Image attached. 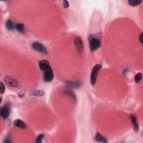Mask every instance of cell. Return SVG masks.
I'll use <instances>...</instances> for the list:
<instances>
[{
    "label": "cell",
    "instance_id": "ba28073f",
    "mask_svg": "<svg viewBox=\"0 0 143 143\" xmlns=\"http://www.w3.org/2000/svg\"><path fill=\"white\" fill-rule=\"evenodd\" d=\"M39 68L41 71H45L48 70V69H49L51 66L50 65L49 62L47 60H42L39 62Z\"/></svg>",
    "mask_w": 143,
    "mask_h": 143
},
{
    "label": "cell",
    "instance_id": "603a6c76",
    "mask_svg": "<svg viewBox=\"0 0 143 143\" xmlns=\"http://www.w3.org/2000/svg\"><path fill=\"white\" fill-rule=\"evenodd\" d=\"M139 40H140V43L141 44L143 43V34H142V33H141L140 35V36H139Z\"/></svg>",
    "mask_w": 143,
    "mask_h": 143
},
{
    "label": "cell",
    "instance_id": "8992f818",
    "mask_svg": "<svg viewBox=\"0 0 143 143\" xmlns=\"http://www.w3.org/2000/svg\"><path fill=\"white\" fill-rule=\"evenodd\" d=\"M4 80L6 84L10 87H15V88L19 87L18 82L15 79L11 77L6 76L4 78Z\"/></svg>",
    "mask_w": 143,
    "mask_h": 143
},
{
    "label": "cell",
    "instance_id": "5b68a950",
    "mask_svg": "<svg viewBox=\"0 0 143 143\" xmlns=\"http://www.w3.org/2000/svg\"><path fill=\"white\" fill-rule=\"evenodd\" d=\"M54 78V74L52 68L50 67L48 70L44 72L43 79L44 81L46 82H49L51 81Z\"/></svg>",
    "mask_w": 143,
    "mask_h": 143
},
{
    "label": "cell",
    "instance_id": "7c38bea8",
    "mask_svg": "<svg viewBox=\"0 0 143 143\" xmlns=\"http://www.w3.org/2000/svg\"><path fill=\"white\" fill-rule=\"evenodd\" d=\"M30 95L35 96H43L45 95V92L43 90H33L29 92Z\"/></svg>",
    "mask_w": 143,
    "mask_h": 143
},
{
    "label": "cell",
    "instance_id": "52a82bcc",
    "mask_svg": "<svg viewBox=\"0 0 143 143\" xmlns=\"http://www.w3.org/2000/svg\"><path fill=\"white\" fill-rule=\"evenodd\" d=\"M10 112H11V110H10V106L8 104H6L1 109V116L3 119H6L9 116Z\"/></svg>",
    "mask_w": 143,
    "mask_h": 143
},
{
    "label": "cell",
    "instance_id": "9c48e42d",
    "mask_svg": "<svg viewBox=\"0 0 143 143\" xmlns=\"http://www.w3.org/2000/svg\"><path fill=\"white\" fill-rule=\"evenodd\" d=\"M130 119L131 121V123L132 124V125H133L134 131L136 132V133H137V132H138L139 131V126L138 123L137 117H136L135 115H131L130 116Z\"/></svg>",
    "mask_w": 143,
    "mask_h": 143
},
{
    "label": "cell",
    "instance_id": "ffe728a7",
    "mask_svg": "<svg viewBox=\"0 0 143 143\" xmlns=\"http://www.w3.org/2000/svg\"><path fill=\"white\" fill-rule=\"evenodd\" d=\"M0 91L1 94H3L5 92V87L2 82H1V85H0Z\"/></svg>",
    "mask_w": 143,
    "mask_h": 143
},
{
    "label": "cell",
    "instance_id": "ac0fdd59",
    "mask_svg": "<svg viewBox=\"0 0 143 143\" xmlns=\"http://www.w3.org/2000/svg\"><path fill=\"white\" fill-rule=\"evenodd\" d=\"M141 78H142V74L141 73H139L135 76V82L136 83H139V82L141 81Z\"/></svg>",
    "mask_w": 143,
    "mask_h": 143
},
{
    "label": "cell",
    "instance_id": "4fadbf2b",
    "mask_svg": "<svg viewBox=\"0 0 143 143\" xmlns=\"http://www.w3.org/2000/svg\"><path fill=\"white\" fill-rule=\"evenodd\" d=\"M95 140L99 142H102L106 143L107 142V138L101 135L100 132H97L95 136Z\"/></svg>",
    "mask_w": 143,
    "mask_h": 143
},
{
    "label": "cell",
    "instance_id": "cb8c5ba5",
    "mask_svg": "<svg viewBox=\"0 0 143 143\" xmlns=\"http://www.w3.org/2000/svg\"><path fill=\"white\" fill-rule=\"evenodd\" d=\"M4 142H5V143H10V142H11V141H10V140H9V139H6V140L4 141Z\"/></svg>",
    "mask_w": 143,
    "mask_h": 143
},
{
    "label": "cell",
    "instance_id": "7402d4cb",
    "mask_svg": "<svg viewBox=\"0 0 143 143\" xmlns=\"http://www.w3.org/2000/svg\"><path fill=\"white\" fill-rule=\"evenodd\" d=\"M69 6V3L68 1H63V6L65 9H67Z\"/></svg>",
    "mask_w": 143,
    "mask_h": 143
},
{
    "label": "cell",
    "instance_id": "e0dca14e",
    "mask_svg": "<svg viewBox=\"0 0 143 143\" xmlns=\"http://www.w3.org/2000/svg\"><path fill=\"white\" fill-rule=\"evenodd\" d=\"M65 94H66V95H68V96H69V97H71V98H72V99L73 101H74L75 102H76V101H77L76 96L75 95V94L74 93H73L72 91H65Z\"/></svg>",
    "mask_w": 143,
    "mask_h": 143
},
{
    "label": "cell",
    "instance_id": "7a4b0ae2",
    "mask_svg": "<svg viewBox=\"0 0 143 143\" xmlns=\"http://www.w3.org/2000/svg\"><path fill=\"white\" fill-rule=\"evenodd\" d=\"M101 68H102V65L100 64H98L95 65L92 68L90 79L91 83V85L92 86H94L95 85L97 78V75H98V73Z\"/></svg>",
    "mask_w": 143,
    "mask_h": 143
},
{
    "label": "cell",
    "instance_id": "d6986e66",
    "mask_svg": "<svg viewBox=\"0 0 143 143\" xmlns=\"http://www.w3.org/2000/svg\"><path fill=\"white\" fill-rule=\"evenodd\" d=\"M44 138V134H40L37 137L36 142L37 143H41V142H42V140H43V139Z\"/></svg>",
    "mask_w": 143,
    "mask_h": 143
},
{
    "label": "cell",
    "instance_id": "8fae6325",
    "mask_svg": "<svg viewBox=\"0 0 143 143\" xmlns=\"http://www.w3.org/2000/svg\"><path fill=\"white\" fill-rule=\"evenodd\" d=\"M14 125L15 126L20 127L21 129H26V125L24 123L23 121L20 119H16L14 121Z\"/></svg>",
    "mask_w": 143,
    "mask_h": 143
},
{
    "label": "cell",
    "instance_id": "6da1fadb",
    "mask_svg": "<svg viewBox=\"0 0 143 143\" xmlns=\"http://www.w3.org/2000/svg\"><path fill=\"white\" fill-rule=\"evenodd\" d=\"M89 41L90 49L91 50V51H94L96 50L97 49L99 48L101 46V40L99 39V38L93 36L92 35L89 36Z\"/></svg>",
    "mask_w": 143,
    "mask_h": 143
},
{
    "label": "cell",
    "instance_id": "2e32d148",
    "mask_svg": "<svg viewBox=\"0 0 143 143\" xmlns=\"http://www.w3.org/2000/svg\"><path fill=\"white\" fill-rule=\"evenodd\" d=\"M141 2V0H129V1H128L129 4L131 6H138L140 5Z\"/></svg>",
    "mask_w": 143,
    "mask_h": 143
},
{
    "label": "cell",
    "instance_id": "277c9868",
    "mask_svg": "<svg viewBox=\"0 0 143 143\" xmlns=\"http://www.w3.org/2000/svg\"><path fill=\"white\" fill-rule=\"evenodd\" d=\"M74 44L76 45L77 50L78 51V53L81 54L83 52V48H84V45H83V42L82 38L79 36H77L74 39Z\"/></svg>",
    "mask_w": 143,
    "mask_h": 143
},
{
    "label": "cell",
    "instance_id": "3957f363",
    "mask_svg": "<svg viewBox=\"0 0 143 143\" xmlns=\"http://www.w3.org/2000/svg\"><path fill=\"white\" fill-rule=\"evenodd\" d=\"M32 48L35 50L40 52L41 53H43L44 54H48V50L44 45L39 42H34L32 44Z\"/></svg>",
    "mask_w": 143,
    "mask_h": 143
},
{
    "label": "cell",
    "instance_id": "30bf717a",
    "mask_svg": "<svg viewBox=\"0 0 143 143\" xmlns=\"http://www.w3.org/2000/svg\"><path fill=\"white\" fill-rule=\"evenodd\" d=\"M67 86L72 88H78L82 85V82L79 81H67L65 82Z\"/></svg>",
    "mask_w": 143,
    "mask_h": 143
},
{
    "label": "cell",
    "instance_id": "44dd1931",
    "mask_svg": "<svg viewBox=\"0 0 143 143\" xmlns=\"http://www.w3.org/2000/svg\"><path fill=\"white\" fill-rule=\"evenodd\" d=\"M25 91H21L19 93V97H20V98H22V97L25 96Z\"/></svg>",
    "mask_w": 143,
    "mask_h": 143
},
{
    "label": "cell",
    "instance_id": "9a60e30c",
    "mask_svg": "<svg viewBox=\"0 0 143 143\" xmlns=\"http://www.w3.org/2000/svg\"><path fill=\"white\" fill-rule=\"evenodd\" d=\"M6 27L9 30H12L14 29V24L11 20H8L6 22Z\"/></svg>",
    "mask_w": 143,
    "mask_h": 143
},
{
    "label": "cell",
    "instance_id": "5bb4252c",
    "mask_svg": "<svg viewBox=\"0 0 143 143\" xmlns=\"http://www.w3.org/2000/svg\"><path fill=\"white\" fill-rule=\"evenodd\" d=\"M15 28L16 30L21 33H25V26L23 24H17L15 25Z\"/></svg>",
    "mask_w": 143,
    "mask_h": 143
}]
</instances>
